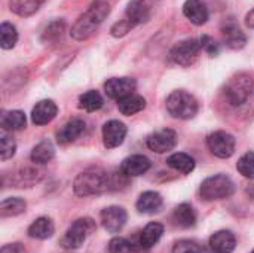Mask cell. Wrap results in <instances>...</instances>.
I'll return each mask as SVG.
<instances>
[{
	"mask_svg": "<svg viewBox=\"0 0 254 253\" xmlns=\"http://www.w3.org/2000/svg\"><path fill=\"white\" fill-rule=\"evenodd\" d=\"M54 157H55V148L49 140H42L40 143H37L30 155L31 161L37 166L49 163Z\"/></svg>",
	"mask_w": 254,
	"mask_h": 253,
	"instance_id": "4316f807",
	"label": "cell"
},
{
	"mask_svg": "<svg viewBox=\"0 0 254 253\" xmlns=\"http://www.w3.org/2000/svg\"><path fill=\"white\" fill-rule=\"evenodd\" d=\"M0 253H27L25 248L19 243H12V245H6L1 248Z\"/></svg>",
	"mask_w": 254,
	"mask_h": 253,
	"instance_id": "ab89813d",
	"label": "cell"
},
{
	"mask_svg": "<svg viewBox=\"0 0 254 253\" xmlns=\"http://www.w3.org/2000/svg\"><path fill=\"white\" fill-rule=\"evenodd\" d=\"M127 137V125L118 119H112L103 127V143L107 149L118 148Z\"/></svg>",
	"mask_w": 254,
	"mask_h": 253,
	"instance_id": "7c38bea8",
	"label": "cell"
},
{
	"mask_svg": "<svg viewBox=\"0 0 254 253\" xmlns=\"http://www.w3.org/2000/svg\"><path fill=\"white\" fill-rule=\"evenodd\" d=\"M173 221L177 227H182V228H190V227H195L196 224V213L193 210V207L188 203H183L180 206H177L174 209V213H173Z\"/></svg>",
	"mask_w": 254,
	"mask_h": 253,
	"instance_id": "603a6c76",
	"label": "cell"
},
{
	"mask_svg": "<svg viewBox=\"0 0 254 253\" xmlns=\"http://www.w3.org/2000/svg\"><path fill=\"white\" fill-rule=\"evenodd\" d=\"M208 149L217 158H229L235 152V137L226 131H216L207 137Z\"/></svg>",
	"mask_w": 254,
	"mask_h": 253,
	"instance_id": "ba28073f",
	"label": "cell"
},
{
	"mask_svg": "<svg viewBox=\"0 0 254 253\" xmlns=\"http://www.w3.org/2000/svg\"><path fill=\"white\" fill-rule=\"evenodd\" d=\"M42 176H43V171L39 170L37 167H24L15 173L13 185L15 188H30L34 183L40 182Z\"/></svg>",
	"mask_w": 254,
	"mask_h": 253,
	"instance_id": "7402d4cb",
	"label": "cell"
},
{
	"mask_svg": "<svg viewBox=\"0 0 254 253\" xmlns=\"http://www.w3.org/2000/svg\"><path fill=\"white\" fill-rule=\"evenodd\" d=\"M110 189V173L100 167H89L79 173L73 183V191L77 197L98 195Z\"/></svg>",
	"mask_w": 254,
	"mask_h": 253,
	"instance_id": "6da1fadb",
	"label": "cell"
},
{
	"mask_svg": "<svg viewBox=\"0 0 254 253\" xmlns=\"http://www.w3.org/2000/svg\"><path fill=\"white\" fill-rule=\"evenodd\" d=\"M222 33H223V40L226 46H229L231 49H241L247 43V36L234 22L226 24L222 28Z\"/></svg>",
	"mask_w": 254,
	"mask_h": 253,
	"instance_id": "44dd1931",
	"label": "cell"
},
{
	"mask_svg": "<svg viewBox=\"0 0 254 253\" xmlns=\"http://www.w3.org/2000/svg\"><path fill=\"white\" fill-rule=\"evenodd\" d=\"M18 42V31L10 22H1L0 25V46L1 49H12Z\"/></svg>",
	"mask_w": 254,
	"mask_h": 253,
	"instance_id": "1f68e13d",
	"label": "cell"
},
{
	"mask_svg": "<svg viewBox=\"0 0 254 253\" xmlns=\"http://www.w3.org/2000/svg\"><path fill=\"white\" fill-rule=\"evenodd\" d=\"M167 110L176 119H192L199 110L198 100L185 89L173 91L167 97Z\"/></svg>",
	"mask_w": 254,
	"mask_h": 253,
	"instance_id": "3957f363",
	"label": "cell"
},
{
	"mask_svg": "<svg viewBox=\"0 0 254 253\" xmlns=\"http://www.w3.org/2000/svg\"><path fill=\"white\" fill-rule=\"evenodd\" d=\"M110 13V6L106 1H97L94 3L83 15L79 16V19L73 24L70 30V36L74 40H86L107 18Z\"/></svg>",
	"mask_w": 254,
	"mask_h": 253,
	"instance_id": "7a4b0ae2",
	"label": "cell"
},
{
	"mask_svg": "<svg viewBox=\"0 0 254 253\" xmlns=\"http://www.w3.org/2000/svg\"><path fill=\"white\" fill-rule=\"evenodd\" d=\"M58 107L52 100H40L31 110V121L36 125H46L57 116Z\"/></svg>",
	"mask_w": 254,
	"mask_h": 253,
	"instance_id": "9a60e30c",
	"label": "cell"
},
{
	"mask_svg": "<svg viewBox=\"0 0 254 253\" xmlns=\"http://www.w3.org/2000/svg\"><path fill=\"white\" fill-rule=\"evenodd\" d=\"M54 231H55V227L49 218H39L28 227L27 233L31 239L46 240V239H51L54 236Z\"/></svg>",
	"mask_w": 254,
	"mask_h": 253,
	"instance_id": "cb8c5ba5",
	"label": "cell"
},
{
	"mask_svg": "<svg viewBox=\"0 0 254 253\" xmlns=\"http://www.w3.org/2000/svg\"><path fill=\"white\" fill-rule=\"evenodd\" d=\"M253 78L247 73H238L228 81L225 94L232 106H241L243 103L247 101V98L253 92Z\"/></svg>",
	"mask_w": 254,
	"mask_h": 253,
	"instance_id": "8992f818",
	"label": "cell"
},
{
	"mask_svg": "<svg viewBox=\"0 0 254 253\" xmlns=\"http://www.w3.org/2000/svg\"><path fill=\"white\" fill-rule=\"evenodd\" d=\"M95 228L97 225L91 218H80L68 227L60 243L64 249H79Z\"/></svg>",
	"mask_w": 254,
	"mask_h": 253,
	"instance_id": "5b68a950",
	"label": "cell"
},
{
	"mask_svg": "<svg viewBox=\"0 0 254 253\" xmlns=\"http://www.w3.org/2000/svg\"><path fill=\"white\" fill-rule=\"evenodd\" d=\"M135 88H137V82L132 78H112L104 84V91L107 97L118 101L134 94Z\"/></svg>",
	"mask_w": 254,
	"mask_h": 253,
	"instance_id": "30bf717a",
	"label": "cell"
},
{
	"mask_svg": "<svg viewBox=\"0 0 254 253\" xmlns=\"http://www.w3.org/2000/svg\"><path fill=\"white\" fill-rule=\"evenodd\" d=\"M103 106V97L98 91H86L79 97V107L85 112H95L101 109Z\"/></svg>",
	"mask_w": 254,
	"mask_h": 253,
	"instance_id": "4dcf8cb0",
	"label": "cell"
},
{
	"mask_svg": "<svg viewBox=\"0 0 254 253\" xmlns=\"http://www.w3.org/2000/svg\"><path fill=\"white\" fill-rule=\"evenodd\" d=\"M173 253H204V249L192 240H180L173 246Z\"/></svg>",
	"mask_w": 254,
	"mask_h": 253,
	"instance_id": "8d00e7d4",
	"label": "cell"
},
{
	"mask_svg": "<svg viewBox=\"0 0 254 253\" xmlns=\"http://www.w3.org/2000/svg\"><path fill=\"white\" fill-rule=\"evenodd\" d=\"M27 125L25 113L21 110H9L0 115V127L3 131H19Z\"/></svg>",
	"mask_w": 254,
	"mask_h": 253,
	"instance_id": "d6986e66",
	"label": "cell"
},
{
	"mask_svg": "<svg viewBox=\"0 0 254 253\" xmlns=\"http://www.w3.org/2000/svg\"><path fill=\"white\" fill-rule=\"evenodd\" d=\"M109 252L110 253H137L135 248L122 237H115L109 243Z\"/></svg>",
	"mask_w": 254,
	"mask_h": 253,
	"instance_id": "e575fe53",
	"label": "cell"
},
{
	"mask_svg": "<svg viewBox=\"0 0 254 253\" xmlns=\"http://www.w3.org/2000/svg\"><path fill=\"white\" fill-rule=\"evenodd\" d=\"M86 125L85 121L79 119V118H73L70 121H67L58 131H57V142L60 145H68L73 143L76 139H79L83 131H85Z\"/></svg>",
	"mask_w": 254,
	"mask_h": 253,
	"instance_id": "4fadbf2b",
	"label": "cell"
},
{
	"mask_svg": "<svg viewBox=\"0 0 254 253\" xmlns=\"http://www.w3.org/2000/svg\"><path fill=\"white\" fill-rule=\"evenodd\" d=\"M63 31H64V22L63 21H54L43 31V40H48V42L58 40L63 36Z\"/></svg>",
	"mask_w": 254,
	"mask_h": 253,
	"instance_id": "d590c367",
	"label": "cell"
},
{
	"mask_svg": "<svg viewBox=\"0 0 254 253\" xmlns=\"http://www.w3.org/2000/svg\"><path fill=\"white\" fill-rule=\"evenodd\" d=\"M27 203L22 198L18 197H10L1 201L0 204V216L1 218H12V216H18L22 212H25Z\"/></svg>",
	"mask_w": 254,
	"mask_h": 253,
	"instance_id": "f546056e",
	"label": "cell"
},
{
	"mask_svg": "<svg viewBox=\"0 0 254 253\" xmlns=\"http://www.w3.org/2000/svg\"><path fill=\"white\" fill-rule=\"evenodd\" d=\"M246 25L249 28H254V9H252L247 15H246Z\"/></svg>",
	"mask_w": 254,
	"mask_h": 253,
	"instance_id": "60d3db41",
	"label": "cell"
},
{
	"mask_svg": "<svg viewBox=\"0 0 254 253\" xmlns=\"http://www.w3.org/2000/svg\"><path fill=\"white\" fill-rule=\"evenodd\" d=\"M234 192H235V183L226 174L211 176V177L205 179L199 188L201 197L207 201L225 200V198H229L231 195H234Z\"/></svg>",
	"mask_w": 254,
	"mask_h": 253,
	"instance_id": "277c9868",
	"label": "cell"
},
{
	"mask_svg": "<svg viewBox=\"0 0 254 253\" xmlns=\"http://www.w3.org/2000/svg\"><path fill=\"white\" fill-rule=\"evenodd\" d=\"M144 107H146V100L141 95H137V94H131V95H128V97L118 101V109L125 116L135 115V113L141 112Z\"/></svg>",
	"mask_w": 254,
	"mask_h": 253,
	"instance_id": "484cf974",
	"label": "cell"
},
{
	"mask_svg": "<svg viewBox=\"0 0 254 253\" xmlns=\"http://www.w3.org/2000/svg\"><path fill=\"white\" fill-rule=\"evenodd\" d=\"M199 42H201V48H202L207 54H210V55H217V54H219V43H217L213 37L204 34V36L199 39Z\"/></svg>",
	"mask_w": 254,
	"mask_h": 253,
	"instance_id": "f35d334b",
	"label": "cell"
},
{
	"mask_svg": "<svg viewBox=\"0 0 254 253\" xmlns=\"http://www.w3.org/2000/svg\"><path fill=\"white\" fill-rule=\"evenodd\" d=\"M253 253H254V251H253Z\"/></svg>",
	"mask_w": 254,
	"mask_h": 253,
	"instance_id": "b9f144b4",
	"label": "cell"
},
{
	"mask_svg": "<svg viewBox=\"0 0 254 253\" xmlns=\"http://www.w3.org/2000/svg\"><path fill=\"white\" fill-rule=\"evenodd\" d=\"M100 218H101V224H103L104 230L112 234H116L125 227L128 216H127L125 209H122L119 206H110L101 212Z\"/></svg>",
	"mask_w": 254,
	"mask_h": 253,
	"instance_id": "8fae6325",
	"label": "cell"
},
{
	"mask_svg": "<svg viewBox=\"0 0 254 253\" xmlns=\"http://www.w3.org/2000/svg\"><path fill=\"white\" fill-rule=\"evenodd\" d=\"M185 16L195 25H202L208 21V7L202 0H186L183 4Z\"/></svg>",
	"mask_w": 254,
	"mask_h": 253,
	"instance_id": "5bb4252c",
	"label": "cell"
},
{
	"mask_svg": "<svg viewBox=\"0 0 254 253\" xmlns=\"http://www.w3.org/2000/svg\"><path fill=\"white\" fill-rule=\"evenodd\" d=\"M134 27H135V25H134L129 19L124 18V19H121L119 22H116V24L110 28V33H112L113 37H124V36L128 34Z\"/></svg>",
	"mask_w": 254,
	"mask_h": 253,
	"instance_id": "74e56055",
	"label": "cell"
},
{
	"mask_svg": "<svg viewBox=\"0 0 254 253\" xmlns=\"http://www.w3.org/2000/svg\"><path fill=\"white\" fill-rule=\"evenodd\" d=\"M147 148L156 154H165L174 149L176 143H177V134L176 131L170 130V128H164V130H158L155 133H152L147 137Z\"/></svg>",
	"mask_w": 254,
	"mask_h": 253,
	"instance_id": "9c48e42d",
	"label": "cell"
},
{
	"mask_svg": "<svg viewBox=\"0 0 254 253\" xmlns=\"http://www.w3.org/2000/svg\"><path fill=\"white\" fill-rule=\"evenodd\" d=\"M237 246V239L231 231H217L210 237V248L214 253H232Z\"/></svg>",
	"mask_w": 254,
	"mask_h": 253,
	"instance_id": "e0dca14e",
	"label": "cell"
},
{
	"mask_svg": "<svg viewBox=\"0 0 254 253\" xmlns=\"http://www.w3.org/2000/svg\"><path fill=\"white\" fill-rule=\"evenodd\" d=\"M150 160L144 155H131L124 160L121 166V171H124L128 177H137L149 171Z\"/></svg>",
	"mask_w": 254,
	"mask_h": 253,
	"instance_id": "2e32d148",
	"label": "cell"
},
{
	"mask_svg": "<svg viewBox=\"0 0 254 253\" xmlns=\"http://www.w3.org/2000/svg\"><path fill=\"white\" fill-rule=\"evenodd\" d=\"M162 234H164V225L159 222H150L149 225L144 227V230L140 234V246L143 249L153 248L161 240Z\"/></svg>",
	"mask_w": 254,
	"mask_h": 253,
	"instance_id": "d4e9b609",
	"label": "cell"
},
{
	"mask_svg": "<svg viewBox=\"0 0 254 253\" xmlns=\"http://www.w3.org/2000/svg\"><path fill=\"white\" fill-rule=\"evenodd\" d=\"M167 164L171 169H174L183 174H189L195 170V160L185 152H177V154L170 155L167 160Z\"/></svg>",
	"mask_w": 254,
	"mask_h": 253,
	"instance_id": "83f0119b",
	"label": "cell"
},
{
	"mask_svg": "<svg viewBox=\"0 0 254 253\" xmlns=\"http://www.w3.org/2000/svg\"><path fill=\"white\" fill-rule=\"evenodd\" d=\"M201 49L202 48H201L199 40H196V39H185V40L177 42L171 48L170 60H171V63H174L177 66L189 67L196 61L198 54H199Z\"/></svg>",
	"mask_w": 254,
	"mask_h": 253,
	"instance_id": "52a82bcc",
	"label": "cell"
},
{
	"mask_svg": "<svg viewBox=\"0 0 254 253\" xmlns=\"http://www.w3.org/2000/svg\"><path fill=\"white\" fill-rule=\"evenodd\" d=\"M46 0H9V9L18 16H30L36 13Z\"/></svg>",
	"mask_w": 254,
	"mask_h": 253,
	"instance_id": "f1b7e54d",
	"label": "cell"
},
{
	"mask_svg": "<svg viewBox=\"0 0 254 253\" xmlns=\"http://www.w3.org/2000/svg\"><path fill=\"white\" fill-rule=\"evenodd\" d=\"M16 151V142L10 134L3 133L0 137V160L6 161L9 158H12L15 155Z\"/></svg>",
	"mask_w": 254,
	"mask_h": 253,
	"instance_id": "d6a6232c",
	"label": "cell"
},
{
	"mask_svg": "<svg viewBox=\"0 0 254 253\" xmlns=\"http://www.w3.org/2000/svg\"><path fill=\"white\" fill-rule=\"evenodd\" d=\"M125 18L129 19L134 25L143 24V22L149 21V18H150V7L143 0H131L128 3Z\"/></svg>",
	"mask_w": 254,
	"mask_h": 253,
	"instance_id": "ac0fdd59",
	"label": "cell"
},
{
	"mask_svg": "<svg viewBox=\"0 0 254 253\" xmlns=\"http://www.w3.org/2000/svg\"><path fill=\"white\" fill-rule=\"evenodd\" d=\"M237 170L247 179H254V152L244 154L238 163H237Z\"/></svg>",
	"mask_w": 254,
	"mask_h": 253,
	"instance_id": "836d02e7",
	"label": "cell"
},
{
	"mask_svg": "<svg viewBox=\"0 0 254 253\" xmlns=\"http://www.w3.org/2000/svg\"><path fill=\"white\" fill-rule=\"evenodd\" d=\"M135 206L140 213L152 215V213H156L162 207V197H161V194H158L155 191H147L140 195Z\"/></svg>",
	"mask_w": 254,
	"mask_h": 253,
	"instance_id": "ffe728a7",
	"label": "cell"
}]
</instances>
